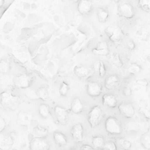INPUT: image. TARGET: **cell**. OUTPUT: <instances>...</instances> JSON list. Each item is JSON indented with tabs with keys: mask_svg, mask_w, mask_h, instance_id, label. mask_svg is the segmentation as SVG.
Instances as JSON below:
<instances>
[{
	"mask_svg": "<svg viewBox=\"0 0 150 150\" xmlns=\"http://www.w3.org/2000/svg\"><path fill=\"white\" fill-rule=\"evenodd\" d=\"M21 98L8 91H4L0 95V104L6 110H15L19 105Z\"/></svg>",
	"mask_w": 150,
	"mask_h": 150,
	"instance_id": "6da1fadb",
	"label": "cell"
},
{
	"mask_svg": "<svg viewBox=\"0 0 150 150\" xmlns=\"http://www.w3.org/2000/svg\"><path fill=\"white\" fill-rule=\"evenodd\" d=\"M104 113L101 107L98 105L93 106L88 113L87 120L91 128H95L101 121Z\"/></svg>",
	"mask_w": 150,
	"mask_h": 150,
	"instance_id": "7a4b0ae2",
	"label": "cell"
},
{
	"mask_svg": "<svg viewBox=\"0 0 150 150\" xmlns=\"http://www.w3.org/2000/svg\"><path fill=\"white\" fill-rule=\"evenodd\" d=\"M105 129L107 132L112 135L120 134L122 127L120 121L114 117H108L105 121Z\"/></svg>",
	"mask_w": 150,
	"mask_h": 150,
	"instance_id": "3957f363",
	"label": "cell"
},
{
	"mask_svg": "<svg viewBox=\"0 0 150 150\" xmlns=\"http://www.w3.org/2000/svg\"><path fill=\"white\" fill-rule=\"evenodd\" d=\"M105 35L112 42H118L121 40L124 36L122 29L116 25H109L104 29Z\"/></svg>",
	"mask_w": 150,
	"mask_h": 150,
	"instance_id": "277c9868",
	"label": "cell"
},
{
	"mask_svg": "<svg viewBox=\"0 0 150 150\" xmlns=\"http://www.w3.org/2000/svg\"><path fill=\"white\" fill-rule=\"evenodd\" d=\"M32 80V77L27 74H22L15 76L12 80L14 86L19 89L28 88L30 85Z\"/></svg>",
	"mask_w": 150,
	"mask_h": 150,
	"instance_id": "5b68a950",
	"label": "cell"
},
{
	"mask_svg": "<svg viewBox=\"0 0 150 150\" xmlns=\"http://www.w3.org/2000/svg\"><path fill=\"white\" fill-rule=\"evenodd\" d=\"M29 149L31 150H48L50 144L45 138L33 137L29 142Z\"/></svg>",
	"mask_w": 150,
	"mask_h": 150,
	"instance_id": "8992f818",
	"label": "cell"
},
{
	"mask_svg": "<svg viewBox=\"0 0 150 150\" xmlns=\"http://www.w3.org/2000/svg\"><path fill=\"white\" fill-rule=\"evenodd\" d=\"M70 132L75 142L79 143L83 141L84 139V128L81 123L79 122L74 124L72 126Z\"/></svg>",
	"mask_w": 150,
	"mask_h": 150,
	"instance_id": "52a82bcc",
	"label": "cell"
},
{
	"mask_svg": "<svg viewBox=\"0 0 150 150\" xmlns=\"http://www.w3.org/2000/svg\"><path fill=\"white\" fill-rule=\"evenodd\" d=\"M119 15L126 19L132 18L135 15V10L133 6L129 3H124L118 7Z\"/></svg>",
	"mask_w": 150,
	"mask_h": 150,
	"instance_id": "ba28073f",
	"label": "cell"
},
{
	"mask_svg": "<svg viewBox=\"0 0 150 150\" xmlns=\"http://www.w3.org/2000/svg\"><path fill=\"white\" fill-rule=\"evenodd\" d=\"M118 109L121 115L127 118H131L135 114V110L133 105L129 103H124L120 104Z\"/></svg>",
	"mask_w": 150,
	"mask_h": 150,
	"instance_id": "9c48e42d",
	"label": "cell"
},
{
	"mask_svg": "<svg viewBox=\"0 0 150 150\" xmlns=\"http://www.w3.org/2000/svg\"><path fill=\"white\" fill-rule=\"evenodd\" d=\"M87 94L93 97L99 96L102 93V86L97 81H90L86 85Z\"/></svg>",
	"mask_w": 150,
	"mask_h": 150,
	"instance_id": "30bf717a",
	"label": "cell"
},
{
	"mask_svg": "<svg viewBox=\"0 0 150 150\" xmlns=\"http://www.w3.org/2000/svg\"><path fill=\"white\" fill-rule=\"evenodd\" d=\"M54 113L59 124L66 125L68 122V113L64 108L56 105L54 108Z\"/></svg>",
	"mask_w": 150,
	"mask_h": 150,
	"instance_id": "8fae6325",
	"label": "cell"
},
{
	"mask_svg": "<svg viewBox=\"0 0 150 150\" xmlns=\"http://www.w3.org/2000/svg\"><path fill=\"white\" fill-rule=\"evenodd\" d=\"M12 137L8 134H3L0 132V149H9L12 148L13 144Z\"/></svg>",
	"mask_w": 150,
	"mask_h": 150,
	"instance_id": "7c38bea8",
	"label": "cell"
},
{
	"mask_svg": "<svg viewBox=\"0 0 150 150\" xmlns=\"http://www.w3.org/2000/svg\"><path fill=\"white\" fill-rule=\"evenodd\" d=\"M77 5V10L81 15H87L92 9V3L90 0H79Z\"/></svg>",
	"mask_w": 150,
	"mask_h": 150,
	"instance_id": "4fadbf2b",
	"label": "cell"
},
{
	"mask_svg": "<svg viewBox=\"0 0 150 150\" xmlns=\"http://www.w3.org/2000/svg\"><path fill=\"white\" fill-rule=\"evenodd\" d=\"M103 104L108 108H115L117 105V100L114 95L111 93L105 94L102 98Z\"/></svg>",
	"mask_w": 150,
	"mask_h": 150,
	"instance_id": "5bb4252c",
	"label": "cell"
},
{
	"mask_svg": "<svg viewBox=\"0 0 150 150\" xmlns=\"http://www.w3.org/2000/svg\"><path fill=\"white\" fill-rule=\"evenodd\" d=\"M120 83L118 77L115 74H111L106 77L104 81V87L107 90L115 88Z\"/></svg>",
	"mask_w": 150,
	"mask_h": 150,
	"instance_id": "9a60e30c",
	"label": "cell"
},
{
	"mask_svg": "<svg viewBox=\"0 0 150 150\" xmlns=\"http://www.w3.org/2000/svg\"><path fill=\"white\" fill-rule=\"evenodd\" d=\"M70 109L71 112L75 114L81 113L84 109V105L81 100L78 97L73 98L70 104Z\"/></svg>",
	"mask_w": 150,
	"mask_h": 150,
	"instance_id": "2e32d148",
	"label": "cell"
},
{
	"mask_svg": "<svg viewBox=\"0 0 150 150\" xmlns=\"http://www.w3.org/2000/svg\"><path fill=\"white\" fill-rule=\"evenodd\" d=\"M53 138L54 142L59 146H63L67 144V139L66 135L62 132L56 131L53 132Z\"/></svg>",
	"mask_w": 150,
	"mask_h": 150,
	"instance_id": "e0dca14e",
	"label": "cell"
},
{
	"mask_svg": "<svg viewBox=\"0 0 150 150\" xmlns=\"http://www.w3.org/2000/svg\"><path fill=\"white\" fill-rule=\"evenodd\" d=\"M49 132L47 128L40 125L35 127L32 129V134L33 137L46 138L48 135Z\"/></svg>",
	"mask_w": 150,
	"mask_h": 150,
	"instance_id": "ac0fdd59",
	"label": "cell"
},
{
	"mask_svg": "<svg viewBox=\"0 0 150 150\" xmlns=\"http://www.w3.org/2000/svg\"><path fill=\"white\" fill-rule=\"evenodd\" d=\"M74 73L79 78H85L88 76L89 71L87 68L83 65H77L74 68Z\"/></svg>",
	"mask_w": 150,
	"mask_h": 150,
	"instance_id": "d6986e66",
	"label": "cell"
},
{
	"mask_svg": "<svg viewBox=\"0 0 150 150\" xmlns=\"http://www.w3.org/2000/svg\"><path fill=\"white\" fill-rule=\"evenodd\" d=\"M96 16L98 22L101 23H104L107 20L109 16V12L107 10L103 8L99 7L96 9Z\"/></svg>",
	"mask_w": 150,
	"mask_h": 150,
	"instance_id": "ffe728a7",
	"label": "cell"
},
{
	"mask_svg": "<svg viewBox=\"0 0 150 150\" xmlns=\"http://www.w3.org/2000/svg\"><path fill=\"white\" fill-rule=\"evenodd\" d=\"M140 143L145 149H150V132L149 130L142 134L140 138Z\"/></svg>",
	"mask_w": 150,
	"mask_h": 150,
	"instance_id": "44dd1931",
	"label": "cell"
},
{
	"mask_svg": "<svg viewBox=\"0 0 150 150\" xmlns=\"http://www.w3.org/2000/svg\"><path fill=\"white\" fill-rule=\"evenodd\" d=\"M35 95L37 98L44 101H46L49 98V91L45 87H43L38 88L35 91Z\"/></svg>",
	"mask_w": 150,
	"mask_h": 150,
	"instance_id": "7402d4cb",
	"label": "cell"
},
{
	"mask_svg": "<svg viewBox=\"0 0 150 150\" xmlns=\"http://www.w3.org/2000/svg\"><path fill=\"white\" fill-rule=\"evenodd\" d=\"M38 111L40 116L43 118H47L50 114V108L47 104H40L39 106Z\"/></svg>",
	"mask_w": 150,
	"mask_h": 150,
	"instance_id": "603a6c76",
	"label": "cell"
},
{
	"mask_svg": "<svg viewBox=\"0 0 150 150\" xmlns=\"http://www.w3.org/2000/svg\"><path fill=\"white\" fill-rule=\"evenodd\" d=\"M104 138L102 136H93L91 139V142L94 148H102L104 143Z\"/></svg>",
	"mask_w": 150,
	"mask_h": 150,
	"instance_id": "cb8c5ba5",
	"label": "cell"
},
{
	"mask_svg": "<svg viewBox=\"0 0 150 150\" xmlns=\"http://www.w3.org/2000/svg\"><path fill=\"white\" fill-rule=\"evenodd\" d=\"M11 70L10 63L6 59L0 60V73L2 74H8Z\"/></svg>",
	"mask_w": 150,
	"mask_h": 150,
	"instance_id": "d4e9b609",
	"label": "cell"
},
{
	"mask_svg": "<svg viewBox=\"0 0 150 150\" xmlns=\"http://www.w3.org/2000/svg\"><path fill=\"white\" fill-rule=\"evenodd\" d=\"M116 142L117 144L124 149H129L132 146L131 142L124 138H117L116 139Z\"/></svg>",
	"mask_w": 150,
	"mask_h": 150,
	"instance_id": "484cf974",
	"label": "cell"
},
{
	"mask_svg": "<svg viewBox=\"0 0 150 150\" xmlns=\"http://www.w3.org/2000/svg\"><path fill=\"white\" fill-rule=\"evenodd\" d=\"M18 118L21 122L26 124L30 121L31 116L29 113L26 112H25L23 111H20L18 114Z\"/></svg>",
	"mask_w": 150,
	"mask_h": 150,
	"instance_id": "4316f807",
	"label": "cell"
},
{
	"mask_svg": "<svg viewBox=\"0 0 150 150\" xmlns=\"http://www.w3.org/2000/svg\"><path fill=\"white\" fill-rule=\"evenodd\" d=\"M127 71L131 74H137L141 71V67L138 64L132 63L128 66Z\"/></svg>",
	"mask_w": 150,
	"mask_h": 150,
	"instance_id": "83f0119b",
	"label": "cell"
},
{
	"mask_svg": "<svg viewBox=\"0 0 150 150\" xmlns=\"http://www.w3.org/2000/svg\"><path fill=\"white\" fill-rule=\"evenodd\" d=\"M138 6L142 11L149 12L150 11V0H138Z\"/></svg>",
	"mask_w": 150,
	"mask_h": 150,
	"instance_id": "f1b7e54d",
	"label": "cell"
},
{
	"mask_svg": "<svg viewBox=\"0 0 150 150\" xmlns=\"http://www.w3.org/2000/svg\"><path fill=\"white\" fill-rule=\"evenodd\" d=\"M69 89H70L69 85L66 82L62 81L60 83L59 89L60 95L62 96H66L69 90Z\"/></svg>",
	"mask_w": 150,
	"mask_h": 150,
	"instance_id": "f546056e",
	"label": "cell"
},
{
	"mask_svg": "<svg viewBox=\"0 0 150 150\" xmlns=\"http://www.w3.org/2000/svg\"><path fill=\"white\" fill-rule=\"evenodd\" d=\"M112 63L117 67H121L122 66V62L121 59V57L118 53H115L113 55L111 59Z\"/></svg>",
	"mask_w": 150,
	"mask_h": 150,
	"instance_id": "4dcf8cb0",
	"label": "cell"
},
{
	"mask_svg": "<svg viewBox=\"0 0 150 150\" xmlns=\"http://www.w3.org/2000/svg\"><path fill=\"white\" fill-rule=\"evenodd\" d=\"M117 148L116 144L114 142L112 141H107L104 142L101 149L104 150H115Z\"/></svg>",
	"mask_w": 150,
	"mask_h": 150,
	"instance_id": "1f68e13d",
	"label": "cell"
},
{
	"mask_svg": "<svg viewBox=\"0 0 150 150\" xmlns=\"http://www.w3.org/2000/svg\"><path fill=\"white\" fill-rule=\"evenodd\" d=\"M92 53L96 55L107 56L109 54L110 50L108 48L104 49H97L96 48H93L92 49Z\"/></svg>",
	"mask_w": 150,
	"mask_h": 150,
	"instance_id": "d6a6232c",
	"label": "cell"
},
{
	"mask_svg": "<svg viewBox=\"0 0 150 150\" xmlns=\"http://www.w3.org/2000/svg\"><path fill=\"white\" fill-rule=\"evenodd\" d=\"M106 73V69L105 67L104 63L100 60V65L99 67V70H98V74L100 77H103Z\"/></svg>",
	"mask_w": 150,
	"mask_h": 150,
	"instance_id": "836d02e7",
	"label": "cell"
},
{
	"mask_svg": "<svg viewBox=\"0 0 150 150\" xmlns=\"http://www.w3.org/2000/svg\"><path fill=\"white\" fill-rule=\"evenodd\" d=\"M97 49H107L108 48V43L106 41L104 40H101L99 42L97 43L96 47H95Z\"/></svg>",
	"mask_w": 150,
	"mask_h": 150,
	"instance_id": "e575fe53",
	"label": "cell"
},
{
	"mask_svg": "<svg viewBox=\"0 0 150 150\" xmlns=\"http://www.w3.org/2000/svg\"><path fill=\"white\" fill-rule=\"evenodd\" d=\"M122 94L125 97H129L132 94V90L129 86H125L122 90Z\"/></svg>",
	"mask_w": 150,
	"mask_h": 150,
	"instance_id": "d590c367",
	"label": "cell"
},
{
	"mask_svg": "<svg viewBox=\"0 0 150 150\" xmlns=\"http://www.w3.org/2000/svg\"><path fill=\"white\" fill-rule=\"evenodd\" d=\"M135 84L146 87L148 84V81L146 79H138L135 81Z\"/></svg>",
	"mask_w": 150,
	"mask_h": 150,
	"instance_id": "8d00e7d4",
	"label": "cell"
},
{
	"mask_svg": "<svg viewBox=\"0 0 150 150\" xmlns=\"http://www.w3.org/2000/svg\"><path fill=\"white\" fill-rule=\"evenodd\" d=\"M100 65V60H97L93 63V64L92 66V68L94 72L98 73Z\"/></svg>",
	"mask_w": 150,
	"mask_h": 150,
	"instance_id": "74e56055",
	"label": "cell"
},
{
	"mask_svg": "<svg viewBox=\"0 0 150 150\" xmlns=\"http://www.w3.org/2000/svg\"><path fill=\"white\" fill-rule=\"evenodd\" d=\"M6 121L5 119L0 115V132H2L6 127Z\"/></svg>",
	"mask_w": 150,
	"mask_h": 150,
	"instance_id": "f35d334b",
	"label": "cell"
},
{
	"mask_svg": "<svg viewBox=\"0 0 150 150\" xmlns=\"http://www.w3.org/2000/svg\"><path fill=\"white\" fill-rule=\"evenodd\" d=\"M127 47L128 48V49L129 50H133L134 49H135V42L133 41V40H129L128 42H127Z\"/></svg>",
	"mask_w": 150,
	"mask_h": 150,
	"instance_id": "ab89813d",
	"label": "cell"
},
{
	"mask_svg": "<svg viewBox=\"0 0 150 150\" xmlns=\"http://www.w3.org/2000/svg\"><path fill=\"white\" fill-rule=\"evenodd\" d=\"M141 111L142 112V113L144 114V116L147 118L148 119L149 118V112L148 110H146V108L145 109L144 108H141Z\"/></svg>",
	"mask_w": 150,
	"mask_h": 150,
	"instance_id": "60d3db41",
	"label": "cell"
},
{
	"mask_svg": "<svg viewBox=\"0 0 150 150\" xmlns=\"http://www.w3.org/2000/svg\"><path fill=\"white\" fill-rule=\"evenodd\" d=\"M80 148L83 150H90V149H93L94 147L91 146V145H87V144H84V145H81Z\"/></svg>",
	"mask_w": 150,
	"mask_h": 150,
	"instance_id": "b9f144b4",
	"label": "cell"
},
{
	"mask_svg": "<svg viewBox=\"0 0 150 150\" xmlns=\"http://www.w3.org/2000/svg\"><path fill=\"white\" fill-rule=\"evenodd\" d=\"M5 3V0H0V8L2 7Z\"/></svg>",
	"mask_w": 150,
	"mask_h": 150,
	"instance_id": "7bdbcfd3",
	"label": "cell"
},
{
	"mask_svg": "<svg viewBox=\"0 0 150 150\" xmlns=\"http://www.w3.org/2000/svg\"><path fill=\"white\" fill-rule=\"evenodd\" d=\"M67 1H70V2H77L79 0H67Z\"/></svg>",
	"mask_w": 150,
	"mask_h": 150,
	"instance_id": "ee69618b",
	"label": "cell"
},
{
	"mask_svg": "<svg viewBox=\"0 0 150 150\" xmlns=\"http://www.w3.org/2000/svg\"><path fill=\"white\" fill-rule=\"evenodd\" d=\"M114 2H119V1H120L121 0H113Z\"/></svg>",
	"mask_w": 150,
	"mask_h": 150,
	"instance_id": "f6af8a7d",
	"label": "cell"
}]
</instances>
